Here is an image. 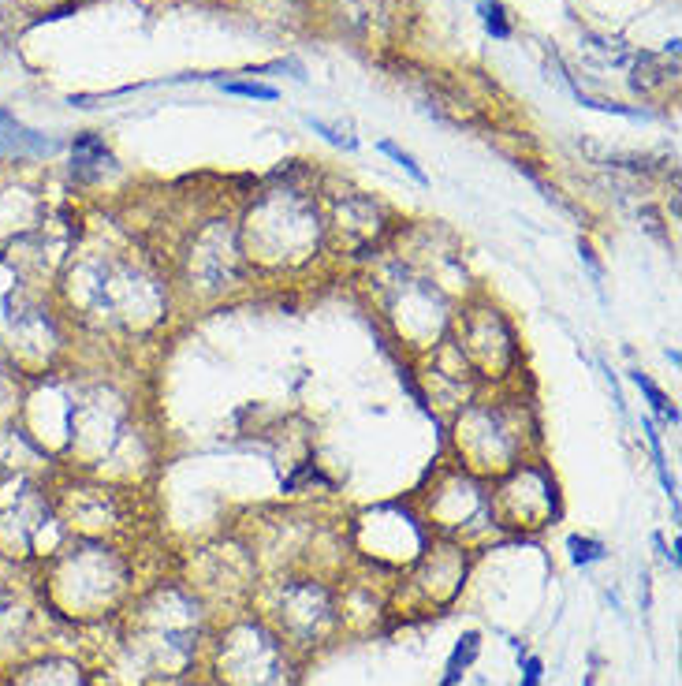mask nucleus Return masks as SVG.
<instances>
[{"instance_id":"f257e3e1","label":"nucleus","mask_w":682,"mask_h":686,"mask_svg":"<svg viewBox=\"0 0 682 686\" xmlns=\"http://www.w3.org/2000/svg\"><path fill=\"white\" fill-rule=\"evenodd\" d=\"M135 601V567L105 537H86L49 556L41 571V604L71 623H101Z\"/></svg>"},{"instance_id":"f03ea898","label":"nucleus","mask_w":682,"mask_h":686,"mask_svg":"<svg viewBox=\"0 0 682 686\" xmlns=\"http://www.w3.org/2000/svg\"><path fill=\"white\" fill-rule=\"evenodd\" d=\"M131 664H138L135 686L172 683L194 668L202 649V608L179 586L153 590L131 604V634H127Z\"/></svg>"},{"instance_id":"7ed1b4c3","label":"nucleus","mask_w":682,"mask_h":686,"mask_svg":"<svg viewBox=\"0 0 682 686\" xmlns=\"http://www.w3.org/2000/svg\"><path fill=\"white\" fill-rule=\"evenodd\" d=\"M291 645L258 616L235 619L213 638L209 668L217 686H295Z\"/></svg>"},{"instance_id":"20e7f679","label":"nucleus","mask_w":682,"mask_h":686,"mask_svg":"<svg viewBox=\"0 0 682 686\" xmlns=\"http://www.w3.org/2000/svg\"><path fill=\"white\" fill-rule=\"evenodd\" d=\"M265 623L291 649L325 645L343 627L340 597L321 578H284L273 590V604L265 608Z\"/></svg>"},{"instance_id":"39448f33","label":"nucleus","mask_w":682,"mask_h":686,"mask_svg":"<svg viewBox=\"0 0 682 686\" xmlns=\"http://www.w3.org/2000/svg\"><path fill=\"white\" fill-rule=\"evenodd\" d=\"M250 247L258 243V254L250 261H276V265H295L302 261L321 239V220L314 206L302 202L299 191H276V209L269 202L258 206V217H250Z\"/></svg>"},{"instance_id":"423d86ee","label":"nucleus","mask_w":682,"mask_h":686,"mask_svg":"<svg viewBox=\"0 0 682 686\" xmlns=\"http://www.w3.org/2000/svg\"><path fill=\"white\" fill-rule=\"evenodd\" d=\"M422 522L429 530H437L444 541L463 545V549H470L478 537L500 530L496 511H492V493L466 470H451L448 478L440 481L437 493L429 496Z\"/></svg>"},{"instance_id":"0eeeda50","label":"nucleus","mask_w":682,"mask_h":686,"mask_svg":"<svg viewBox=\"0 0 682 686\" xmlns=\"http://www.w3.org/2000/svg\"><path fill=\"white\" fill-rule=\"evenodd\" d=\"M492 511H496L500 530H515V534L545 530L548 522L560 515L556 478L537 463L511 467L500 481V489L492 493Z\"/></svg>"},{"instance_id":"6e6552de","label":"nucleus","mask_w":682,"mask_h":686,"mask_svg":"<svg viewBox=\"0 0 682 686\" xmlns=\"http://www.w3.org/2000/svg\"><path fill=\"white\" fill-rule=\"evenodd\" d=\"M355 545L377 567H414L433 545V530L418 515L399 508L366 511L355 526Z\"/></svg>"},{"instance_id":"1a4fd4ad","label":"nucleus","mask_w":682,"mask_h":686,"mask_svg":"<svg viewBox=\"0 0 682 686\" xmlns=\"http://www.w3.org/2000/svg\"><path fill=\"white\" fill-rule=\"evenodd\" d=\"M466 552L463 545H429L422 552V560L410 567V582L407 593L418 597V608H440V604H451L463 590L466 578Z\"/></svg>"},{"instance_id":"9d476101","label":"nucleus","mask_w":682,"mask_h":686,"mask_svg":"<svg viewBox=\"0 0 682 686\" xmlns=\"http://www.w3.org/2000/svg\"><path fill=\"white\" fill-rule=\"evenodd\" d=\"M4 686H94L90 675L82 672L75 660L68 657H41L34 664L12 668Z\"/></svg>"},{"instance_id":"9b49d317","label":"nucleus","mask_w":682,"mask_h":686,"mask_svg":"<svg viewBox=\"0 0 682 686\" xmlns=\"http://www.w3.org/2000/svg\"><path fill=\"white\" fill-rule=\"evenodd\" d=\"M112 165H116V157H112L109 142L101 135H94V131H86V135H79L71 142V176L79 179V183H94Z\"/></svg>"},{"instance_id":"f8f14e48","label":"nucleus","mask_w":682,"mask_h":686,"mask_svg":"<svg viewBox=\"0 0 682 686\" xmlns=\"http://www.w3.org/2000/svg\"><path fill=\"white\" fill-rule=\"evenodd\" d=\"M481 657V631H466L455 649H451L448 664H444V675H440V686H459L466 679V672L474 668V660Z\"/></svg>"},{"instance_id":"ddd939ff","label":"nucleus","mask_w":682,"mask_h":686,"mask_svg":"<svg viewBox=\"0 0 682 686\" xmlns=\"http://www.w3.org/2000/svg\"><path fill=\"white\" fill-rule=\"evenodd\" d=\"M630 381H634V385H638V392H642V396L649 399V407H653V414H660V418H664L668 426H679V407H675V403H671V399L664 396V388L656 385V381L649 377V373L634 370V373H630Z\"/></svg>"},{"instance_id":"4468645a","label":"nucleus","mask_w":682,"mask_h":686,"mask_svg":"<svg viewBox=\"0 0 682 686\" xmlns=\"http://www.w3.org/2000/svg\"><path fill=\"white\" fill-rule=\"evenodd\" d=\"M642 429H645V440H649V448H653V463H656V474H660V485H664V493H668L671 508H675V519H679V493H675V478H671V470H668V455H664V444H660L656 422H653V418H642Z\"/></svg>"},{"instance_id":"2eb2a0df","label":"nucleus","mask_w":682,"mask_h":686,"mask_svg":"<svg viewBox=\"0 0 682 686\" xmlns=\"http://www.w3.org/2000/svg\"><path fill=\"white\" fill-rule=\"evenodd\" d=\"M567 552H571L574 567H593V563L608 560V545L597 541V537H582V534L567 537Z\"/></svg>"},{"instance_id":"dca6fc26","label":"nucleus","mask_w":682,"mask_h":686,"mask_svg":"<svg viewBox=\"0 0 682 686\" xmlns=\"http://www.w3.org/2000/svg\"><path fill=\"white\" fill-rule=\"evenodd\" d=\"M481 12V23H485V30H489L496 42H507L515 30H511V19H507V8L500 4V0H481L478 4Z\"/></svg>"},{"instance_id":"f3484780","label":"nucleus","mask_w":682,"mask_h":686,"mask_svg":"<svg viewBox=\"0 0 682 686\" xmlns=\"http://www.w3.org/2000/svg\"><path fill=\"white\" fill-rule=\"evenodd\" d=\"M377 150H381L384 157H392V161H396V165L403 168V172H407V176L414 179L418 187H429V176H425V168L418 165V161H414V153L399 150V146L392 142V138H381V142H377Z\"/></svg>"},{"instance_id":"a211bd4d","label":"nucleus","mask_w":682,"mask_h":686,"mask_svg":"<svg viewBox=\"0 0 682 686\" xmlns=\"http://www.w3.org/2000/svg\"><path fill=\"white\" fill-rule=\"evenodd\" d=\"M306 127L310 131H317V135H325L332 146H340V150H358V138L347 135V131H340L336 124H325V120H317V116H306Z\"/></svg>"},{"instance_id":"6ab92c4d","label":"nucleus","mask_w":682,"mask_h":686,"mask_svg":"<svg viewBox=\"0 0 682 686\" xmlns=\"http://www.w3.org/2000/svg\"><path fill=\"white\" fill-rule=\"evenodd\" d=\"M220 90L232 97H254V101H276L280 97L276 86H265V83H220Z\"/></svg>"},{"instance_id":"aec40b11","label":"nucleus","mask_w":682,"mask_h":686,"mask_svg":"<svg viewBox=\"0 0 682 686\" xmlns=\"http://www.w3.org/2000/svg\"><path fill=\"white\" fill-rule=\"evenodd\" d=\"M519 664H522L519 686H545V660L537 657V653H526V657H519Z\"/></svg>"},{"instance_id":"412c9836","label":"nucleus","mask_w":682,"mask_h":686,"mask_svg":"<svg viewBox=\"0 0 682 686\" xmlns=\"http://www.w3.org/2000/svg\"><path fill=\"white\" fill-rule=\"evenodd\" d=\"M183 686H217V683H213V679H209V683H183Z\"/></svg>"}]
</instances>
